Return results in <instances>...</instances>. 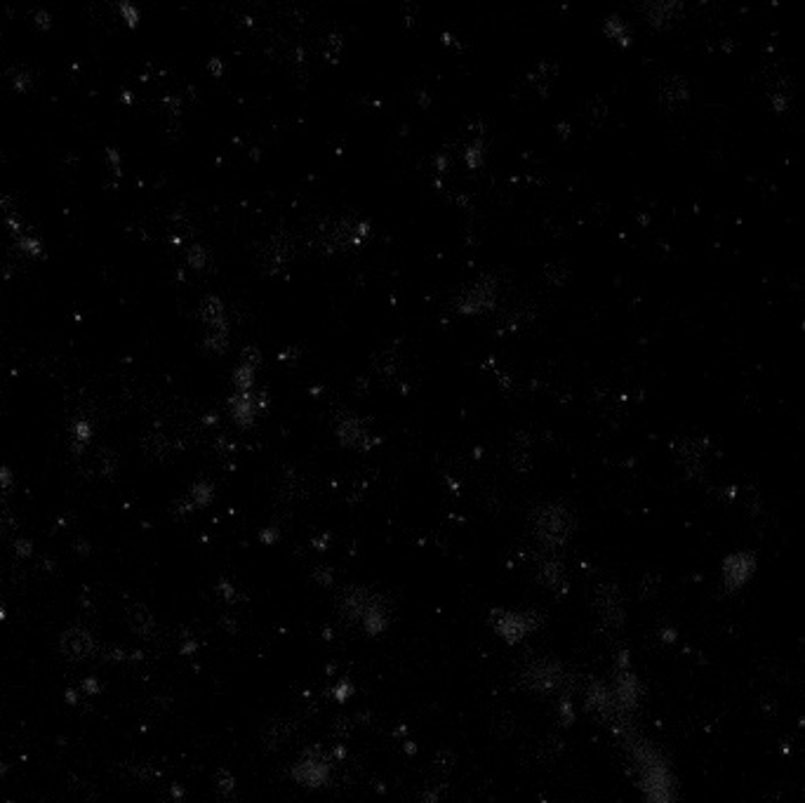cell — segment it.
Returning <instances> with one entry per match:
<instances>
[{"mask_svg": "<svg viewBox=\"0 0 805 803\" xmlns=\"http://www.w3.org/2000/svg\"><path fill=\"white\" fill-rule=\"evenodd\" d=\"M481 156H483V144L481 142H476V144H471V148L466 151L468 168H478V165H481Z\"/></svg>", "mask_w": 805, "mask_h": 803, "instance_id": "9", "label": "cell"}, {"mask_svg": "<svg viewBox=\"0 0 805 803\" xmlns=\"http://www.w3.org/2000/svg\"><path fill=\"white\" fill-rule=\"evenodd\" d=\"M259 363V354L255 349L245 351V361L238 365V370L234 372V384L238 389V394H250L252 384H255V367Z\"/></svg>", "mask_w": 805, "mask_h": 803, "instance_id": "4", "label": "cell"}, {"mask_svg": "<svg viewBox=\"0 0 805 803\" xmlns=\"http://www.w3.org/2000/svg\"><path fill=\"white\" fill-rule=\"evenodd\" d=\"M201 316H203V321H205V326L209 328L207 335H214V337H229V323H226L224 304L217 299V297H207V299L203 302Z\"/></svg>", "mask_w": 805, "mask_h": 803, "instance_id": "3", "label": "cell"}, {"mask_svg": "<svg viewBox=\"0 0 805 803\" xmlns=\"http://www.w3.org/2000/svg\"><path fill=\"white\" fill-rule=\"evenodd\" d=\"M12 82H14L16 90L24 92L26 87H29V82H31V76L26 73V71H12Z\"/></svg>", "mask_w": 805, "mask_h": 803, "instance_id": "11", "label": "cell"}, {"mask_svg": "<svg viewBox=\"0 0 805 803\" xmlns=\"http://www.w3.org/2000/svg\"><path fill=\"white\" fill-rule=\"evenodd\" d=\"M33 21H36L38 29H49V26H52L49 12H45V10H38V12H33Z\"/></svg>", "mask_w": 805, "mask_h": 803, "instance_id": "13", "label": "cell"}, {"mask_svg": "<svg viewBox=\"0 0 805 803\" xmlns=\"http://www.w3.org/2000/svg\"><path fill=\"white\" fill-rule=\"evenodd\" d=\"M495 280L490 278H483L478 280L476 285H473L471 290H466L464 295L460 297V302H457V309L462 313H483L488 311L490 306L495 304Z\"/></svg>", "mask_w": 805, "mask_h": 803, "instance_id": "1", "label": "cell"}, {"mask_svg": "<svg viewBox=\"0 0 805 803\" xmlns=\"http://www.w3.org/2000/svg\"><path fill=\"white\" fill-rule=\"evenodd\" d=\"M120 12H123L125 21H128L130 26H135V24H137V19H139V14H137V10L132 8L130 3H120Z\"/></svg>", "mask_w": 805, "mask_h": 803, "instance_id": "12", "label": "cell"}, {"mask_svg": "<svg viewBox=\"0 0 805 803\" xmlns=\"http://www.w3.org/2000/svg\"><path fill=\"white\" fill-rule=\"evenodd\" d=\"M92 436V427L87 422H76L73 425V441L76 443H87Z\"/></svg>", "mask_w": 805, "mask_h": 803, "instance_id": "8", "label": "cell"}, {"mask_svg": "<svg viewBox=\"0 0 805 803\" xmlns=\"http://www.w3.org/2000/svg\"><path fill=\"white\" fill-rule=\"evenodd\" d=\"M106 158H109V165H111L113 172H120V156H118V151H115V148H109Z\"/></svg>", "mask_w": 805, "mask_h": 803, "instance_id": "14", "label": "cell"}, {"mask_svg": "<svg viewBox=\"0 0 805 803\" xmlns=\"http://www.w3.org/2000/svg\"><path fill=\"white\" fill-rule=\"evenodd\" d=\"M205 262H207L205 247H203V245H191V250H189V264H191V267L203 269V267H205Z\"/></svg>", "mask_w": 805, "mask_h": 803, "instance_id": "7", "label": "cell"}, {"mask_svg": "<svg viewBox=\"0 0 805 803\" xmlns=\"http://www.w3.org/2000/svg\"><path fill=\"white\" fill-rule=\"evenodd\" d=\"M337 436L339 441L349 448H367L370 445V431L363 425V420H358L356 415H344L337 422Z\"/></svg>", "mask_w": 805, "mask_h": 803, "instance_id": "2", "label": "cell"}, {"mask_svg": "<svg viewBox=\"0 0 805 803\" xmlns=\"http://www.w3.org/2000/svg\"><path fill=\"white\" fill-rule=\"evenodd\" d=\"M229 405H231V415H234V420L238 422L240 427H250L252 422H255L257 405H255V396H252V392L250 394H236Z\"/></svg>", "mask_w": 805, "mask_h": 803, "instance_id": "5", "label": "cell"}, {"mask_svg": "<svg viewBox=\"0 0 805 803\" xmlns=\"http://www.w3.org/2000/svg\"><path fill=\"white\" fill-rule=\"evenodd\" d=\"M19 250L29 252V255H41V243H38L36 238H31V236H24V238H19Z\"/></svg>", "mask_w": 805, "mask_h": 803, "instance_id": "10", "label": "cell"}, {"mask_svg": "<svg viewBox=\"0 0 805 803\" xmlns=\"http://www.w3.org/2000/svg\"><path fill=\"white\" fill-rule=\"evenodd\" d=\"M10 481V474L8 469H0V483H8Z\"/></svg>", "mask_w": 805, "mask_h": 803, "instance_id": "15", "label": "cell"}, {"mask_svg": "<svg viewBox=\"0 0 805 803\" xmlns=\"http://www.w3.org/2000/svg\"><path fill=\"white\" fill-rule=\"evenodd\" d=\"M292 257V240L288 236H273L267 245V264L271 269H278L283 264H288Z\"/></svg>", "mask_w": 805, "mask_h": 803, "instance_id": "6", "label": "cell"}]
</instances>
